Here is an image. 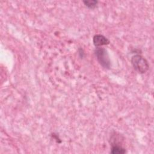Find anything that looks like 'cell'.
Returning a JSON list of instances; mask_svg holds the SVG:
<instances>
[{
  "mask_svg": "<svg viewBox=\"0 0 154 154\" xmlns=\"http://www.w3.org/2000/svg\"><path fill=\"white\" fill-rule=\"evenodd\" d=\"M131 63L134 69L140 73H146L149 68L147 61L140 55H135L131 58Z\"/></svg>",
  "mask_w": 154,
  "mask_h": 154,
  "instance_id": "1",
  "label": "cell"
},
{
  "mask_svg": "<svg viewBox=\"0 0 154 154\" xmlns=\"http://www.w3.org/2000/svg\"><path fill=\"white\" fill-rule=\"evenodd\" d=\"M94 54L99 64L105 69H109L111 61L107 51L103 48L97 47L94 51Z\"/></svg>",
  "mask_w": 154,
  "mask_h": 154,
  "instance_id": "2",
  "label": "cell"
},
{
  "mask_svg": "<svg viewBox=\"0 0 154 154\" xmlns=\"http://www.w3.org/2000/svg\"><path fill=\"white\" fill-rule=\"evenodd\" d=\"M93 44L96 47H99L103 45H107L109 43V40L104 35L101 34H96L93 38Z\"/></svg>",
  "mask_w": 154,
  "mask_h": 154,
  "instance_id": "3",
  "label": "cell"
},
{
  "mask_svg": "<svg viewBox=\"0 0 154 154\" xmlns=\"http://www.w3.org/2000/svg\"><path fill=\"white\" fill-rule=\"evenodd\" d=\"M110 152L112 154H123L126 153V150L122 146L114 145L112 146Z\"/></svg>",
  "mask_w": 154,
  "mask_h": 154,
  "instance_id": "4",
  "label": "cell"
},
{
  "mask_svg": "<svg viewBox=\"0 0 154 154\" xmlns=\"http://www.w3.org/2000/svg\"><path fill=\"white\" fill-rule=\"evenodd\" d=\"M83 2L85 5V6L87 7L88 8L93 9V8H94L96 7V5H97V4L98 3V1H96V0L84 1Z\"/></svg>",
  "mask_w": 154,
  "mask_h": 154,
  "instance_id": "5",
  "label": "cell"
}]
</instances>
